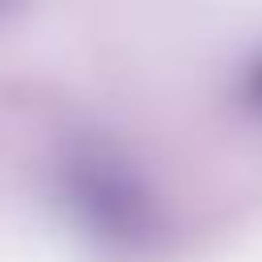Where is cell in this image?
I'll return each mask as SVG.
<instances>
[{"label":"cell","instance_id":"obj_1","mask_svg":"<svg viewBox=\"0 0 262 262\" xmlns=\"http://www.w3.org/2000/svg\"><path fill=\"white\" fill-rule=\"evenodd\" d=\"M78 201L90 209L94 221H102V225H111L119 233L147 225V196H143V188L127 172L111 168V160H94V164L82 168Z\"/></svg>","mask_w":262,"mask_h":262},{"label":"cell","instance_id":"obj_2","mask_svg":"<svg viewBox=\"0 0 262 262\" xmlns=\"http://www.w3.org/2000/svg\"><path fill=\"white\" fill-rule=\"evenodd\" d=\"M250 94H254V102H262V61H258L254 74H250Z\"/></svg>","mask_w":262,"mask_h":262}]
</instances>
